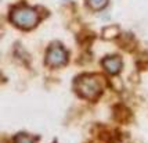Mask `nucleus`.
I'll return each instance as SVG.
<instances>
[{"instance_id":"obj_1","label":"nucleus","mask_w":148,"mask_h":143,"mask_svg":"<svg viewBox=\"0 0 148 143\" xmlns=\"http://www.w3.org/2000/svg\"><path fill=\"white\" fill-rule=\"evenodd\" d=\"M75 89L84 99H96L103 90V81L94 74H83L75 81Z\"/></svg>"},{"instance_id":"obj_4","label":"nucleus","mask_w":148,"mask_h":143,"mask_svg":"<svg viewBox=\"0 0 148 143\" xmlns=\"http://www.w3.org/2000/svg\"><path fill=\"white\" fill-rule=\"evenodd\" d=\"M103 65L108 74L115 75L122 70V59L119 56H108L103 60Z\"/></svg>"},{"instance_id":"obj_6","label":"nucleus","mask_w":148,"mask_h":143,"mask_svg":"<svg viewBox=\"0 0 148 143\" xmlns=\"http://www.w3.org/2000/svg\"><path fill=\"white\" fill-rule=\"evenodd\" d=\"M15 143H36V142H35V139L32 136H29L26 133H21V135L15 137Z\"/></svg>"},{"instance_id":"obj_2","label":"nucleus","mask_w":148,"mask_h":143,"mask_svg":"<svg viewBox=\"0 0 148 143\" xmlns=\"http://www.w3.org/2000/svg\"><path fill=\"white\" fill-rule=\"evenodd\" d=\"M10 20L15 26L22 28V29H32L33 26L38 25L39 13L28 6H17L13 8V11L10 14Z\"/></svg>"},{"instance_id":"obj_3","label":"nucleus","mask_w":148,"mask_h":143,"mask_svg":"<svg viewBox=\"0 0 148 143\" xmlns=\"http://www.w3.org/2000/svg\"><path fill=\"white\" fill-rule=\"evenodd\" d=\"M66 60H68V53H66V50L60 43H54V45H51L49 47L47 54H46V63H47V65L57 68V67L64 65L66 63Z\"/></svg>"},{"instance_id":"obj_5","label":"nucleus","mask_w":148,"mask_h":143,"mask_svg":"<svg viewBox=\"0 0 148 143\" xmlns=\"http://www.w3.org/2000/svg\"><path fill=\"white\" fill-rule=\"evenodd\" d=\"M86 1L93 10H103L108 4V0H86Z\"/></svg>"}]
</instances>
